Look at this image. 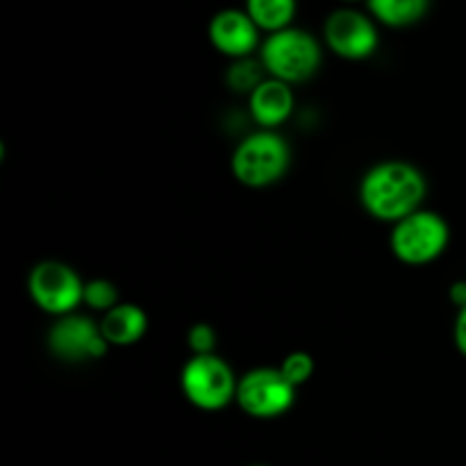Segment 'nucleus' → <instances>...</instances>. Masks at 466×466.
Returning <instances> with one entry per match:
<instances>
[{"instance_id": "3", "label": "nucleus", "mask_w": 466, "mask_h": 466, "mask_svg": "<svg viewBox=\"0 0 466 466\" xmlns=\"http://www.w3.org/2000/svg\"><path fill=\"white\" fill-rule=\"evenodd\" d=\"M291 164V150L276 130H259L246 137L230 159L232 176L250 189H264L282 180Z\"/></svg>"}, {"instance_id": "17", "label": "nucleus", "mask_w": 466, "mask_h": 466, "mask_svg": "<svg viewBox=\"0 0 466 466\" xmlns=\"http://www.w3.org/2000/svg\"><path fill=\"white\" fill-rule=\"evenodd\" d=\"M278 369L299 390V387H303L314 376V358L309 353H305V350H294V353H289L282 360V364Z\"/></svg>"}, {"instance_id": "5", "label": "nucleus", "mask_w": 466, "mask_h": 466, "mask_svg": "<svg viewBox=\"0 0 466 466\" xmlns=\"http://www.w3.org/2000/svg\"><path fill=\"white\" fill-rule=\"evenodd\" d=\"M239 380L230 364L214 355H191L182 367L180 387L185 399L203 412H218L237 399Z\"/></svg>"}, {"instance_id": "11", "label": "nucleus", "mask_w": 466, "mask_h": 466, "mask_svg": "<svg viewBox=\"0 0 466 466\" xmlns=\"http://www.w3.org/2000/svg\"><path fill=\"white\" fill-rule=\"evenodd\" d=\"M294 91L291 85L280 80L267 77L253 94L248 96V107L255 123L262 126V130H276L278 126L287 121L294 112Z\"/></svg>"}, {"instance_id": "19", "label": "nucleus", "mask_w": 466, "mask_h": 466, "mask_svg": "<svg viewBox=\"0 0 466 466\" xmlns=\"http://www.w3.org/2000/svg\"><path fill=\"white\" fill-rule=\"evenodd\" d=\"M455 346H458L460 353L466 358V308L458 309V319H455Z\"/></svg>"}, {"instance_id": "2", "label": "nucleus", "mask_w": 466, "mask_h": 466, "mask_svg": "<svg viewBox=\"0 0 466 466\" xmlns=\"http://www.w3.org/2000/svg\"><path fill=\"white\" fill-rule=\"evenodd\" d=\"M321 57V44L317 36L294 25L273 32L259 46V62L264 71L268 77L287 85H300L317 76Z\"/></svg>"}, {"instance_id": "16", "label": "nucleus", "mask_w": 466, "mask_h": 466, "mask_svg": "<svg viewBox=\"0 0 466 466\" xmlns=\"http://www.w3.org/2000/svg\"><path fill=\"white\" fill-rule=\"evenodd\" d=\"M85 305H89L96 312L107 314L118 305V289L114 282L105 280V278H94V280L85 282Z\"/></svg>"}, {"instance_id": "21", "label": "nucleus", "mask_w": 466, "mask_h": 466, "mask_svg": "<svg viewBox=\"0 0 466 466\" xmlns=\"http://www.w3.org/2000/svg\"><path fill=\"white\" fill-rule=\"evenodd\" d=\"M341 3H360V0H341Z\"/></svg>"}, {"instance_id": "18", "label": "nucleus", "mask_w": 466, "mask_h": 466, "mask_svg": "<svg viewBox=\"0 0 466 466\" xmlns=\"http://www.w3.org/2000/svg\"><path fill=\"white\" fill-rule=\"evenodd\" d=\"M187 344L194 355H214L217 349V330L209 323H194L187 332Z\"/></svg>"}, {"instance_id": "4", "label": "nucleus", "mask_w": 466, "mask_h": 466, "mask_svg": "<svg viewBox=\"0 0 466 466\" xmlns=\"http://www.w3.org/2000/svg\"><path fill=\"white\" fill-rule=\"evenodd\" d=\"M451 230L444 217L431 209H419L403 221L394 223L390 248L399 262L408 267H426L444 255Z\"/></svg>"}, {"instance_id": "15", "label": "nucleus", "mask_w": 466, "mask_h": 466, "mask_svg": "<svg viewBox=\"0 0 466 466\" xmlns=\"http://www.w3.org/2000/svg\"><path fill=\"white\" fill-rule=\"evenodd\" d=\"M264 66L259 59L244 57V59H232V64L228 66L226 82L232 91L237 94L250 96L259 85H262L267 77H264Z\"/></svg>"}, {"instance_id": "12", "label": "nucleus", "mask_w": 466, "mask_h": 466, "mask_svg": "<svg viewBox=\"0 0 466 466\" xmlns=\"http://www.w3.org/2000/svg\"><path fill=\"white\" fill-rule=\"evenodd\" d=\"M100 330L109 346L123 349V346H132L144 339L146 330H148V317L139 305L118 303L116 308L103 314Z\"/></svg>"}, {"instance_id": "7", "label": "nucleus", "mask_w": 466, "mask_h": 466, "mask_svg": "<svg viewBox=\"0 0 466 466\" xmlns=\"http://www.w3.org/2000/svg\"><path fill=\"white\" fill-rule=\"evenodd\" d=\"M237 405L253 419H278L294 408L296 387L280 373V369H250L237 385Z\"/></svg>"}, {"instance_id": "22", "label": "nucleus", "mask_w": 466, "mask_h": 466, "mask_svg": "<svg viewBox=\"0 0 466 466\" xmlns=\"http://www.w3.org/2000/svg\"><path fill=\"white\" fill-rule=\"evenodd\" d=\"M255 466H262V464H255Z\"/></svg>"}, {"instance_id": "1", "label": "nucleus", "mask_w": 466, "mask_h": 466, "mask_svg": "<svg viewBox=\"0 0 466 466\" xmlns=\"http://www.w3.org/2000/svg\"><path fill=\"white\" fill-rule=\"evenodd\" d=\"M428 182L414 164L387 159L364 173L360 182V203L376 221L399 223L423 209Z\"/></svg>"}, {"instance_id": "6", "label": "nucleus", "mask_w": 466, "mask_h": 466, "mask_svg": "<svg viewBox=\"0 0 466 466\" xmlns=\"http://www.w3.org/2000/svg\"><path fill=\"white\" fill-rule=\"evenodd\" d=\"M27 294L41 312L59 319L73 314L77 305L85 303V282L68 264L46 259L27 276Z\"/></svg>"}, {"instance_id": "10", "label": "nucleus", "mask_w": 466, "mask_h": 466, "mask_svg": "<svg viewBox=\"0 0 466 466\" xmlns=\"http://www.w3.org/2000/svg\"><path fill=\"white\" fill-rule=\"evenodd\" d=\"M259 32L262 30L255 25L248 12L237 7H228L217 12L208 25L209 44L230 59L253 57L255 50L262 46L259 44Z\"/></svg>"}, {"instance_id": "9", "label": "nucleus", "mask_w": 466, "mask_h": 466, "mask_svg": "<svg viewBox=\"0 0 466 466\" xmlns=\"http://www.w3.org/2000/svg\"><path fill=\"white\" fill-rule=\"evenodd\" d=\"M48 350L62 362H94L107 355L109 344L105 339L100 323H94L85 314L59 317L48 330Z\"/></svg>"}, {"instance_id": "14", "label": "nucleus", "mask_w": 466, "mask_h": 466, "mask_svg": "<svg viewBox=\"0 0 466 466\" xmlns=\"http://www.w3.org/2000/svg\"><path fill=\"white\" fill-rule=\"evenodd\" d=\"M296 7H299V0H246L244 5L255 25L268 35L291 27Z\"/></svg>"}, {"instance_id": "8", "label": "nucleus", "mask_w": 466, "mask_h": 466, "mask_svg": "<svg viewBox=\"0 0 466 466\" xmlns=\"http://www.w3.org/2000/svg\"><path fill=\"white\" fill-rule=\"evenodd\" d=\"M323 39L328 48L341 59L360 62L369 59L380 46L376 18L353 7H339L323 23Z\"/></svg>"}, {"instance_id": "13", "label": "nucleus", "mask_w": 466, "mask_h": 466, "mask_svg": "<svg viewBox=\"0 0 466 466\" xmlns=\"http://www.w3.org/2000/svg\"><path fill=\"white\" fill-rule=\"evenodd\" d=\"M367 5L371 16L390 27L414 25L431 9V0H367Z\"/></svg>"}, {"instance_id": "20", "label": "nucleus", "mask_w": 466, "mask_h": 466, "mask_svg": "<svg viewBox=\"0 0 466 466\" xmlns=\"http://www.w3.org/2000/svg\"><path fill=\"white\" fill-rule=\"evenodd\" d=\"M449 299H451V303H453L458 309L466 308V282L464 280L453 282V285H451Z\"/></svg>"}]
</instances>
